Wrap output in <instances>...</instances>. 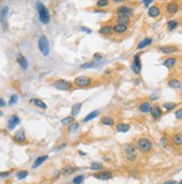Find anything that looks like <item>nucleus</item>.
<instances>
[{
    "mask_svg": "<svg viewBox=\"0 0 182 184\" xmlns=\"http://www.w3.org/2000/svg\"><path fill=\"white\" fill-rule=\"evenodd\" d=\"M36 9L38 11V17H40V20L42 24L47 25L51 22V15H49V11L47 9V7L44 5L42 1H37L36 3Z\"/></svg>",
    "mask_w": 182,
    "mask_h": 184,
    "instance_id": "1",
    "label": "nucleus"
},
{
    "mask_svg": "<svg viewBox=\"0 0 182 184\" xmlns=\"http://www.w3.org/2000/svg\"><path fill=\"white\" fill-rule=\"evenodd\" d=\"M136 149H138L141 153L147 154L153 149V143L151 139L148 138H139L138 140L136 141Z\"/></svg>",
    "mask_w": 182,
    "mask_h": 184,
    "instance_id": "2",
    "label": "nucleus"
},
{
    "mask_svg": "<svg viewBox=\"0 0 182 184\" xmlns=\"http://www.w3.org/2000/svg\"><path fill=\"white\" fill-rule=\"evenodd\" d=\"M53 88H55L59 91H71L73 89V83L70 81H66L64 79H59L52 83Z\"/></svg>",
    "mask_w": 182,
    "mask_h": 184,
    "instance_id": "3",
    "label": "nucleus"
},
{
    "mask_svg": "<svg viewBox=\"0 0 182 184\" xmlns=\"http://www.w3.org/2000/svg\"><path fill=\"white\" fill-rule=\"evenodd\" d=\"M92 83L93 80L90 77L81 75V77H78L74 79L73 86H75L77 88H88V86H92Z\"/></svg>",
    "mask_w": 182,
    "mask_h": 184,
    "instance_id": "4",
    "label": "nucleus"
},
{
    "mask_svg": "<svg viewBox=\"0 0 182 184\" xmlns=\"http://www.w3.org/2000/svg\"><path fill=\"white\" fill-rule=\"evenodd\" d=\"M38 48H40V52L43 54L44 56H49V43L47 40L46 36H42L40 37L38 40Z\"/></svg>",
    "mask_w": 182,
    "mask_h": 184,
    "instance_id": "5",
    "label": "nucleus"
},
{
    "mask_svg": "<svg viewBox=\"0 0 182 184\" xmlns=\"http://www.w3.org/2000/svg\"><path fill=\"white\" fill-rule=\"evenodd\" d=\"M124 152H125V156H126L127 161L129 162H134L137 157V154H136V147L133 145H126L124 147Z\"/></svg>",
    "mask_w": 182,
    "mask_h": 184,
    "instance_id": "6",
    "label": "nucleus"
},
{
    "mask_svg": "<svg viewBox=\"0 0 182 184\" xmlns=\"http://www.w3.org/2000/svg\"><path fill=\"white\" fill-rule=\"evenodd\" d=\"M159 52L165 55H170V54H176L180 52L179 46L176 45H163L159 47Z\"/></svg>",
    "mask_w": 182,
    "mask_h": 184,
    "instance_id": "7",
    "label": "nucleus"
},
{
    "mask_svg": "<svg viewBox=\"0 0 182 184\" xmlns=\"http://www.w3.org/2000/svg\"><path fill=\"white\" fill-rule=\"evenodd\" d=\"M165 11L169 15H176L180 11V2L179 1H171L165 7Z\"/></svg>",
    "mask_w": 182,
    "mask_h": 184,
    "instance_id": "8",
    "label": "nucleus"
},
{
    "mask_svg": "<svg viewBox=\"0 0 182 184\" xmlns=\"http://www.w3.org/2000/svg\"><path fill=\"white\" fill-rule=\"evenodd\" d=\"M117 15L118 16H127V17H130L133 16L134 14V8L129 6H121L117 8Z\"/></svg>",
    "mask_w": 182,
    "mask_h": 184,
    "instance_id": "9",
    "label": "nucleus"
},
{
    "mask_svg": "<svg viewBox=\"0 0 182 184\" xmlns=\"http://www.w3.org/2000/svg\"><path fill=\"white\" fill-rule=\"evenodd\" d=\"M132 70L135 74H139L141 71H142V62H141V58H139L138 54H136L134 56L133 63H132Z\"/></svg>",
    "mask_w": 182,
    "mask_h": 184,
    "instance_id": "10",
    "label": "nucleus"
},
{
    "mask_svg": "<svg viewBox=\"0 0 182 184\" xmlns=\"http://www.w3.org/2000/svg\"><path fill=\"white\" fill-rule=\"evenodd\" d=\"M12 139H14V141L17 143V144H23V143H25V141H26V134H25L24 129H18V130L14 134Z\"/></svg>",
    "mask_w": 182,
    "mask_h": 184,
    "instance_id": "11",
    "label": "nucleus"
},
{
    "mask_svg": "<svg viewBox=\"0 0 182 184\" xmlns=\"http://www.w3.org/2000/svg\"><path fill=\"white\" fill-rule=\"evenodd\" d=\"M8 12H9V7L3 6L0 10V23L3 26V28H7V17H8Z\"/></svg>",
    "mask_w": 182,
    "mask_h": 184,
    "instance_id": "12",
    "label": "nucleus"
},
{
    "mask_svg": "<svg viewBox=\"0 0 182 184\" xmlns=\"http://www.w3.org/2000/svg\"><path fill=\"white\" fill-rule=\"evenodd\" d=\"M95 178H98V180H101V181H108L112 178V174L109 171H101V172L96 173V174L92 175Z\"/></svg>",
    "mask_w": 182,
    "mask_h": 184,
    "instance_id": "13",
    "label": "nucleus"
},
{
    "mask_svg": "<svg viewBox=\"0 0 182 184\" xmlns=\"http://www.w3.org/2000/svg\"><path fill=\"white\" fill-rule=\"evenodd\" d=\"M19 123H20L19 117L17 115H11L9 117V119H8V129L9 130H14L19 125Z\"/></svg>",
    "mask_w": 182,
    "mask_h": 184,
    "instance_id": "14",
    "label": "nucleus"
},
{
    "mask_svg": "<svg viewBox=\"0 0 182 184\" xmlns=\"http://www.w3.org/2000/svg\"><path fill=\"white\" fill-rule=\"evenodd\" d=\"M128 31V26L127 25H123V24H116L112 26V33L117 35H123L125 33H127Z\"/></svg>",
    "mask_w": 182,
    "mask_h": 184,
    "instance_id": "15",
    "label": "nucleus"
},
{
    "mask_svg": "<svg viewBox=\"0 0 182 184\" xmlns=\"http://www.w3.org/2000/svg\"><path fill=\"white\" fill-rule=\"evenodd\" d=\"M147 15L151 18H156L161 15V7L159 6H151L147 10Z\"/></svg>",
    "mask_w": 182,
    "mask_h": 184,
    "instance_id": "16",
    "label": "nucleus"
},
{
    "mask_svg": "<svg viewBox=\"0 0 182 184\" xmlns=\"http://www.w3.org/2000/svg\"><path fill=\"white\" fill-rule=\"evenodd\" d=\"M16 61H17V63L19 64V66L23 69V70H27L28 69V61L26 60V57H25L24 55H22V54H17V56H16Z\"/></svg>",
    "mask_w": 182,
    "mask_h": 184,
    "instance_id": "17",
    "label": "nucleus"
},
{
    "mask_svg": "<svg viewBox=\"0 0 182 184\" xmlns=\"http://www.w3.org/2000/svg\"><path fill=\"white\" fill-rule=\"evenodd\" d=\"M176 64H178V58L176 57H167L165 58L163 62V65L165 68L169 69V70H171V69H173L174 66H176Z\"/></svg>",
    "mask_w": 182,
    "mask_h": 184,
    "instance_id": "18",
    "label": "nucleus"
},
{
    "mask_svg": "<svg viewBox=\"0 0 182 184\" xmlns=\"http://www.w3.org/2000/svg\"><path fill=\"white\" fill-rule=\"evenodd\" d=\"M167 86H170L171 89H174V90H180L181 89V80L180 79H176V77H174V79H170V80L167 81Z\"/></svg>",
    "mask_w": 182,
    "mask_h": 184,
    "instance_id": "19",
    "label": "nucleus"
},
{
    "mask_svg": "<svg viewBox=\"0 0 182 184\" xmlns=\"http://www.w3.org/2000/svg\"><path fill=\"white\" fill-rule=\"evenodd\" d=\"M151 115L152 117H153V119H159V118H161V116H162V114H163V111H162V109H161L159 106H152V109H151Z\"/></svg>",
    "mask_w": 182,
    "mask_h": 184,
    "instance_id": "20",
    "label": "nucleus"
},
{
    "mask_svg": "<svg viewBox=\"0 0 182 184\" xmlns=\"http://www.w3.org/2000/svg\"><path fill=\"white\" fill-rule=\"evenodd\" d=\"M153 43V40H152L151 37H145V38H143L138 44H137V49H144L145 47H147L148 45H151Z\"/></svg>",
    "mask_w": 182,
    "mask_h": 184,
    "instance_id": "21",
    "label": "nucleus"
},
{
    "mask_svg": "<svg viewBox=\"0 0 182 184\" xmlns=\"http://www.w3.org/2000/svg\"><path fill=\"white\" fill-rule=\"evenodd\" d=\"M138 109L141 112H143V114H150V111H151V109H152L151 102H148V101L142 102V103L139 104Z\"/></svg>",
    "mask_w": 182,
    "mask_h": 184,
    "instance_id": "22",
    "label": "nucleus"
},
{
    "mask_svg": "<svg viewBox=\"0 0 182 184\" xmlns=\"http://www.w3.org/2000/svg\"><path fill=\"white\" fill-rule=\"evenodd\" d=\"M31 103H33L34 106H36V107L40 108V109H43V110L47 109V104L45 103L43 100H40V99H37V98L31 99Z\"/></svg>",
    "mask_w": 182,
    "mask_h": 184,
    "instance_id": "23",
    "label": "nucleus"
},
{
    "mask_svg": "<svg viewBox=\"0 0 182 184\" xmlns=\"http://www.w3.org/2000/svg\"><path fill=\"white\" fill-rule=\"evenodd\" d=\"M99 34L105 35V36H109V35H111L112 34V26H110V25H105V26H102V27L99 29Z\"/></svg>",
    "mask_w": 182,
    "mask_h": 184,
    "instance_id": "24",
    "label": "nucleus"
},
{
    "mask_svg": "<svg viewBox=\"0 0 182 184\" xmlns=\"http://www.w3.org/2000/svg\"><path fill=\"white\" fill-rule=\"evenodd\" d=\"M100 123H101L102 125H105V126H114L115 119L110 116H105L100 119Z\"/></svg>",
    "mask_w": 182,
    "mask_h": 184,
    "instance_id": "25",
    "label": "nucleus"
},
{
    "mask_svg": "<svg viewBox=\"0 0 182 184\" xmlns=\"http://www.w3.org/2000/svg\"><path fill=\"white\" fill-rule=\"evenodd\" d=\"M47 160H49V156H47V155H43V156L37 157L36 160H35L34 164H33V169H37L38 166H40L44 162H46Z\"/></svg>",
    "mask_w": 182,
    "mask_h": 184,
    "instance_id": "26",
    "label": "nucleus"
},
{
    "mask_svg": "<svg viewBox=\"0 0 182 184\" xmlns=\"http://www.w3.org/2000/svg\"><path fill=\"white\" fill-rule=\"evenodd\" d=\"M77 167L75 166H71V165H66L63 167V169H62V174L63 175H71L73 174V173L77 172Z\"/></svg>",
    "mask_w": 182,
    "mask_h": 184,
    "instance_id": "27",
    "label": "nucleus"
},
{
    "mask_svg": "<svg viewBox=\"0 0 182 184\" xmlns=\"http://www.w3.org/2000/svg\"><path fill=\"white\" fill-rule=\"evenodd\" d=\"M99 115H100V111L99 110H95L92 111V112H90L89 115H87L83 118V123H88V121H91L92 119H96Z\"/></svg>",
    "mask_w": 182,
    "mask_h": 184,
    "instance_id": "28",
    "label": "nucleus"
},
{
    "mask_svg": "<svg viewBox=\"0 0 182 184\" xmlns=\"http://www.w3.org/2000/svg\"><path fill=\"white\" fill-rule=\"evenodd\" d=\"M129 129H130V125L125 123H118L117 126H116V130H117L118 132H127Z\"/></svg>",
    "mask_w": 182,
    "mask_h": 184,
    "instance_id": "29",
    "label": "nucleus"
},
{
    "mask_svg": "<svg viewBox=\"0 0 182 184\" xmlns=\"http://www.w3.org/2000/svg\"><path fill=\"white\" fill-rule=\"evenodd\" d=\"M116 22H117V24H123L128 26L130 24V17H127V16H117Z\"/></svg>",
    "mask_w": 182,
    "mask_h": 184,
    "instance_id": "30",
    "label": "nucleus"
},
{
    "mask_svg": "<svg viewBox=\"0 0 182 184\" xmlns=\"http://www.w3.org/2000/svg\"><path fill=\"white\" fill-rule=\"evenodd\" d=\"M167 25V28H169L170 31H176V28L179 27V22H178L176 19H170Z\"/></svg>",
    "mask_w": 182,
    "mask_h": 184,
    "instance_id": "31",
    "label": "nucleus"
},
{
    "mask_svg": "<svg viewBox=\"0 0 182 184\" xmlns=\"http://www.w3.org/2000/svg\"><path fill=\"white\" fill-rule=\"evenodd\" d=\"M172 143L176 146H181L182 144V135L180 134V132H178V134H176V135L172 136Z\"/></svg>",
    "mask_w": 182,
    "mask_h": 184,
    "instance_id": "32",
    "label": "nucleus"
},
{
    "mask_svg": "<svg viewBox=\"0 0 182 184\" xmlns=\"http://www.w3.org/2000/svg\"><path fill=\"white\" fill-rule=\"evenodd\" d=\"M81 108H82V103H75L72 106V109H71V114H72V117H75L79 115V112H80Z\"/></svg>",
    "mask_w": 182,
    "mask_h": 184,
    "instance_id": "33",
    "label": "nucleus"
},
{
    "mask_svg": "<svg viewBox=\"0 0 182 184\" xmlns=\"http://www.w3.org/2000/svg\"><path fill=\"white\" fill-rule=\"evenodd\" d=\"M104 169V165H102L101 163L99 162H92L90 164V169H92V171H101Z\"/></svg>",
    "mask_w": 182,
    "mask_h": 184,
    "instance_id": "34",
    "label": "nucleus"
},
{
    "mask_svg": "<svg viewBox=\"0 0 182 184\" xmlns=\"http://www.w3.org/2000/svg\"><path fill=\"white\" fill-rule=\"evenodd\" d=\"M96 5H97V7H98V8H100V9H104V8H107V7H109V5H110V1H109V0H98Z\"/></svg>",
    "mask_w": 182,
    "mask_h": 184,
    "instance_id": "35",
    "label": "nucleus"
},
{
    "mask_svg": "<svg viewBox=\"0 0 182 184\" xmlns=\"http://www.w3.org/2000/svg\"><path fill=\"white\" fill-rule=\"evenodd\" d=\"M163 108L167 111L174 110V109L176 108V103H174V102H165V103L163 104Z\"/></svg>",
    "mask_w": 182,
    "mask_h": 184,
    "instance_id": "36",
    "label": "nucleus"
},
{
    "mask_svg": "<svg viewBox=\"0 0 182 184\" xmlns=\"http://www.w3.org/2000/svg\"><path fill=\"white\" fill-rule=\"evenodd\" d=\"M27 175H28V171H18V172L16 173V176H17L18 180H24Z\"/></svg>",
    "mask_w": 182,
    "mask_h": 184,
    "instance_id": "37",
    "label": "nucleus"
},
{
    "mask_svg": "<svg viewBox=\"0 0 182 184\" xmlns=\"http://www.w3.org/2000/svg\"><path fill=\"white\" fill-rule=\"evenodd\" d=\"M74 121V118L72 116H70V117H66V118H64V119H62L61 120V123L62 125H70L71 123H73Z\"/></svg>",
    "mask_w": 182,
    "mask_h": 184,
    "instance_id": "38",
    "label": "nucleus"
},
{
    "mask_svg": "<svg viewBox=\"0 0 182 184\" xmlns=\"http://www.w3.org/2000/svg\"><path fill=\"white\" fill-rule=\"evenodd\" d=\"M78 128H79V123H71L70 125H69L68 130H69V132H75Z\"/></svg>",
    "mask_w": 182,
    "mask_h": 184,
    "instance_id": "39",
    "label": "nucleus"
},
{
    "mask_svg": "<svg viewBox=\"0 0 182 184\" xmlns=\"http://www.w3.org/2000/svg\"><path fill=\"white\" fill-rule=\"evenodd\" d=\"M84 180V175H78L73 178V184H81Z\"/></svg>",
    "mask_w": 182,
    "mask_h": 184,
    "instance_id": "40",
    "label": "nucleus"
},
{
    "mask_svg": "<svg viewBox=\"0 0 182 184\" xmlns=\"http://www.w3.org/2000/svg\"><path fill=\"white\" fill-rule=\"evenodd\" d=\"M17 101H18V95H17V94H11V97H10V99H9V104H10V106L17 103Z\"/></svg>",
    "mask_w": 182,
    "mask_h": 184,
    "instance_id": "41",
    "label": "nucleus"
},
{
    "mask_svg": "<svg viewBox=\"0 0 182 184\" xmlns=\"http://www.w3.org/2000/svg\"><path fill=\"white\" fill-rule=\"evenodd\" d=\"M93 66H95V62H89V63H83L80 68L81 69H90V68H93Z\"/></svg>",
    "mask_w": 182,
    "mask_h": 184,
    "instance_id": "42",
    "label": "nucleus"
},
{
    "mask_svg": "<svg viewBox=\"0 0 182 184\" xmlns=\"http://www.w3.org/2000/svg\"><path fill=\"white\" fill-rule=\"evenodd\" d=\"M161 145H162L164 148L169 146V140H167V137H162V138H161Z\"/></svg>",
    "mask_w": 182,
    "mask_h": 184,
    "instance_id": "43",
    "label": "nucleus"
},
{
    "mask_svg": "<svg viewBox=\"0 0 182 184\" xmlns=\"http://www.w3.org/2000/svg\"><path fill=\"white\" fill-rule=\"evenodd\" d=\"M176 118L178 120H181L182 119V109H178L176 112Z\"/></svg>",
    "mask_w": 182,
    "mask_h": 184,
    "instance_id": "44",
    "label": "nucleus"
},
{
    "mask_svg": "<svg viewBox=\"0 0 182 184\" xmlns=\"http://www.w3.org/2000/svg\"><path fill=\"white\" fill-rule=\"evenodd\" d=\"M102 55L101 54H99V53H96L95 55H93V60H95V62H97V61H101L102 60Z\"/></svg>",
    "mask_w": 182,
    "mask_h": 184,
    "instance_id": "45",
    "label": "nucleus"
},
{
    "mask_svg": "<svg viewBox=\"0 0 182 184\" xmlns=\"http://www.w3.org/2000/svg\"><path fill=\"white\" fill-rule=\"evenodd\" d=\"M10 174H11V172H9V171H7V172H0V178H8Z\"/></svg>",
    "mask_w": 182,
    "mask_h": 184,
    "instance_id": "46",
    "label": "nucleus"
},
{
    "mask_svg": "<svg viewBox=\"0 0 182 184\" xmlns=\"http://www.w3.org/2000/svg\"><path fill=\"white\" fill-rule=\"evenodd\" d=\"M81 31H84V33H88V34H91L92 33V31L90 29V28H88V27H84V26H82L81 27Z\"/></svg>",
    "mask_w": 182,
    "mask_h": 184,
    "instance_id": "47",
    "label": "nucleus"
},
{
    "mask_svg": "<svg viewBox=\"0 0 182 184\" xmlns=\"http://www.w3.org/2000/svg\"><path fill=\"white\" fill-rule=\"evenodd\" d=\"M142 1H143V3H144V6L148 7V6H150V3H151L153 0H142Z\"/></svg>",
    "mask_w": 182,
    "mask_h": 184,
    "instance_id": "48",
    "label": "nucleus"
},
{
    "mask_svg": "<svg viewBox=\"0 0 182 184\" xmlns=\"http://www.w3.org/2000/svg\"><path fill=\"white\" fill-rule=\"evenodd\" d=\"M6 106V101H5V99L3 98H0V108H2Z\"/></svg>",
    "mask_w": 182,
    "mask_h": 184,
    "instance_id": "49",
    "label": "nucleus"
},
{
    "mask_svg": "<svg viewBox=\"0 0 182 184\" xmlns=\"http://www.w3.org/2000/svg\"><path fill=\"white\" fill-rule=\"evenodd\" d=\"M109 1H111V2H114V3H123V2H125V0H109Z\"/></svg>",
    "mask_w": 182,
    "mask_h": 184,
    "instance_id": "50",
    "label": "nucleus"
},
{
    "mask_svg": "<svg viewBox=\"0 0 182 184\" xmlns=\"http://www.w3.org/2000/svg\"><path fill=\"white\" fill-rule=\"evenodd\" d=\"M163 184H176V181H167V182H165V183H163Z\"/></svg>",
    "mask_w": 182,
    "mask_h": 184,
    "instance_id": "51",
    "label": "nucleus"
},
{
    "mask_svg": "<svg viewBox=\"0 0 182 184\" xmlns=\"http://www.w3.org/2000/svg\"><path fill=\"white\" fill-rule=\"evenodd\" d=\"M79 153H80L81 155H82V156H86V155H87V154L84 153V152H82V150H79Z\"/></svg>",
    "mask_w": 182,
    "mask_h": 184,
    "instance_id": "52",
    "label": "nucleus"
},
{
    "mask_svg": "<svg viewBox=\"0 0 182 184\" xmlns=\"http://www.w3.org/2000/svg\"><path fill=\"white\" fill-rule=\"evenodd\" d=\"M2 116H3V112H2L1 110H0V117H2Z\"/></svg>",
    "mask_w": 182,
    "mask_h": 184,
    "instance_id": "53",
    "label": "nucleus"
},
{
    "mask_svg": "<svg viewBox=\"0 0 182 184\" xmlns=\"http://www.w3.org/2000/svg\"><path fill=\"white\" fill-rule=\"evenodd\" d=\"M178 184H182V182H181V181H180V182H178Z\"/></svg>",
    "mask_w": 182,
    "mask_h": 184,
    "instance_id": "54",
    "label": "nucleus"
},
{
    "mask_svg": "<svg viewBox=\"0 0 182 184\" xmlns=\"http://www.w3.org/2000/svg\"><path fill=\"white\" fill-rule=\"evenodd\" d=\"M161 1H165V0H161Z\"/></svg>",
    "mask_w": 182,
    "mask_h": 184,
    "instance_id": "55",
    "label": "nucleus"
}]
</instances>
